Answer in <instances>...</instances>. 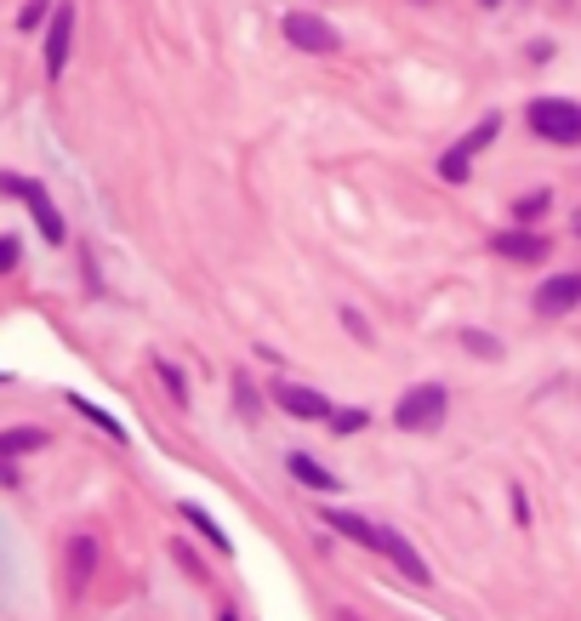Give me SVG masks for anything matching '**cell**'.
Segmentation results:
<instances>
[{"mask_svg":"<svg viewBox=\"0 0 581 621\" xmlns=\"http://www.w3.org/2000/svg\"><path fill=\"white\" fill-rule=\"evenodd\" d=\"M0 195H12V200H23V206H29V217H35V228H40V240H46V246H63V240H69V228H63V217H58L52 195H46V188H40L35 177L0 171Z\"/></svg>","mask_w":581,"mask_h":621,"instance_id":"1","label":"cell"},{"mask_svg":"<svg viewBox=\"0 0 581 621\" xmlns=\"http://www.w3.org/2000/svg\"><path fill=\"white\" fill-rule=\"evenodd\" d=\"M445 411H451V394L440 388V382H422V388L400 394V405H394V427H400V434H427V427H440V422H445Z\"/></svg>","mask_w":581,"mask_h":621,"instance_id":"2","label":"cell"},{"mask_svg":"<svg viewBox=\"0 0 581 621\" xmlns=\"http://www.w3.org/2000/svg\"><path fill=\"white\" fill-rule=\"evenodd\" d=\"M524 120H530V131H536V137L559 142V149L581 142V103H570V98H536V103L524 109Z\"/></svg>","mask_w":581,"mask_h":621,"instance_id":"3","label":"cell"},{"mask_svg":"<svg viewBox=\"0 0 581 621\" xmlns=\"http://www.w3.org/2000/svg\"><path fill=\"white\" fill-rule=\"evenodd\" d=\"M496 137H502V115H484V120H479L467 137H456L451 149L440 155V177H445V183H467V171H473V155H479V149H491Z\"/></svg>","mask_w":581,"mask_h":621,"instance_id":"4","label":"cell"},{"mask_svg":"<svg viewBox=\"0 0 581 621\" xmlns=\"http://www.w3.org/2000/svg\"><path fill=\"white\" fill-rule=\"evenodd\" d=\"M285 40L297 46V52H314V58L343 52V29L319 12H285Z\"/></svg>","mask_w":581,"mask_h":621,"instance_id":"5","label":"cell"},{"mask_svg":"<svg viewBox=\"0 0 581 621\" xmlns=\"http://www.w3.org/2000/svg\"><path fill=\"white\" fill-rule=\"evenodd\" d=\"M69 46H75V7L58 0L52 18H46V75H52V80L69 69Z\"/></svg>","mask_w":581,"mask_h":621,"instance_id":"6","label":"cell"},{"mask_svg":"<svg viewBox=\"0 0 581 621\" xmlns=\"http://www.w3.org/2000/svg\"><path fill=\"white\" fill-rule=\"evenodd\" d=\"M274 405L303 422H331V400L319 388H303V382H274Z\"/></svg>","mask_w":581,"mask_h":621,"instance_id":"7","label":"cell"},{"mask_svg":"<svg viewBox=\"0 0 581 621\" xmlns=\"http://www.w3.org/2000/svg\"><path fill=\"white\" fill-rule=\"evenodd\" d=\"M376 553H387V559H394L405 582H427V576H433V570H427V559H422V553H416V548H411L400 531H394V524H376Z\"/></svg>","mask_w":581,"mask_h":621,"instance_id":"8","label":"cell"},{"mask_svg":"<svg viewBox=\"0 0 581 621\" xmlns=\"http://www.w3.org/2000/svg\"><path fill=\"white\" fill-rule=\"evenodd\" d=\"M581 303V274H553V279H542L536 285V314H570Z\"/></svg>","mask_w":581,"mask_h":621,"instance_id":"9","label":"cell"},{"mask_svg":"<svg viewBox=\"0 0 581 621\" xmlns=\"http://www.w3.org/2000/svg\"><path fill=\"white\" fill-rule=\"evenodd\" d=\"M491 252H502V257H513V263H536V257H548V240L536 228H502V234H491Z\"/></svg>","mask_w":581,"mask_h":621,"instance_id":"10","label":"cell"},{"mask_svg":"<svg viewBox=\"0 0 581 621\" xmlns=\"http://www.w3.org/2000/svg\"><path fill=\"white\" fill-rule=\"evenodd\" d=\"M319 524H331L336 536H348V542H360V548H371V553H376V524H371V519L343 513V507H325V513H319Z\"/></svg>","mask_w":581,"mask_h":621,"instance_id":"11","label":"cell"},{"mask_svg":"<svg viewBox=\"0 0 581 621\" xmlns=\"http://www.w3.org/2000/svg\"><path fill=\"white\" fill-rule=\"evenodd\" d=\"M285 467H290V480L308 485V491H336V485H343L336 473H325V467H319L314 456H303V451H290V456H285Z\"/></svg>","mask_w":581,"mask_h":621,"instance_id":"12","label":"cell"},{"mask_svg":"<svg viewBox=\"0 0 581 621\" xmlns=\"http://www.w3.org/2000/svg\"><path fill=\"white\" fill-rule=\"evenodd\" d=\"M29 451H46V434L40 427H7V434H0V456H29Z\"/></svg>","mask_w":581,"mask_h":621,"instance_id":"13","label":"cell"},{"mask_svg":"<svg viewBox=\"0 0 581 621\" xmlns=\"http://www.w3.org/2000/svg\"><path fill=\"white\" fill-rule=\"evenodd\" d=\"M177 513H183V519H188V524H194V531H200V536H206V542H211L217 553H228V548H234V542H228V536L217 531V519H211V513H206L200 502H183Z\"/></svg>","mask_w":581,"mask_h":621,"instance_id":"14","label":"cell"},{"mask_svg":"<svg viewBox=\"0 0 581 621\" xmlns=\"http://www.w3.org/2000/svg\"><path fill=\"white\" fill-rule=\"evenodd\" d=\"M69 405H75V411H80V416H86V422H97V427H104V434H109V440H126V422H115V416H109V411H97V405H91V400H80V394H75V400H69Z\"/></svg>","mask_w":581,"mask_h":621,"instance_id":"15","label":"cell"},{"mask_svg":"<svg viewBox=\"0 0 581 621\" xmlns=\"http://www.w3.org/2000/svg\"><path fill=\"white\" fill-rule=\"evenodd\" d=\"M91 564H97V542H69V570H75V582H86L91 576Z\"/></svg>","mask_w":581,"mask_h":621,"instance_id":"16","label":"cell"},{"mask_svg":"<svg viewBox=\"0 0 581 621\" xmlns=\"http://www.w3.org/2000/svg\"><path fill=\"white\" fill-rule=\"evenodd\" d=\"M46 18H52V0H29V7L18 12V29H23V34H35Z\"/></svg>","mask_w":581,"mask_h":621,"instance_id":"17","label":"cell"},{"mask_svg":"<svg viewBox=\"0 0 581 621\" xmlns=\"http://www.w3.org/2000/svg\"><path fill=\"white\" fill-rule=\"evenodd\" d=\"M513 217H519V223H542V217H548V195H524V200H513Z\"/></svg>","mask_w":581,"mask_h":621,"instance_id":"18","label":"cell"},{"mask_svg":"<svg viewBox=\"0 0 581 621\" xmlns=\"http://www.w3.org/2000/svg\"><path fill=\"white\" fill-rule=\"evenodd\" d=\"M371 416L354 405V411H331V427H336V434H360V427H365Z\"/></svg>","mask_w":581,"mask_h":621,"instance_id":"19","label":"cell"},{"mask_svg":"<svg viewBox=\"0 0 581 621\" xmlns=\"http://www.w3.org/2000/svg\"><path fill=\"white\" fill-rule=\"evenodd\" d=\"M155 371H160V382L171 388V400H177V405H188V388H183V376H177V371H171L166 359H155Z\"/></svg>","mask_w":581,"mask_h":621,"instance_id":"20","label":"cell"},{"mask_svg":"<svg viewBox=\"0 0 581 621\" xmlns=\"http://www.w3.org/2000/svg\"><path fill=\"white\" fill-rule=\"evenodd\" d=\"M18 257H23L18 234H0V274H7V268H18Z\"/></svg>","mask_w":581,"mask_h":621,"instance_id":"21","label":"cell"},{"mask_svg":"<svg viewBox=\"0 0 581 621\" xmlns=\"http://www.w3.org/2000/svg\"><path fill=\"white\" fill-rule=\"evenodd\" d=\"M462 343H467L473 354H491V359L502 354V348H496V337H484V331H467V337H462Z\"/></svg>","mask_w":581,"mask_h":621,"instance_id":"22","label":"cell"},{"mask_svg":"<svg viewBox=\"0 0 581 621\" xmlns=\"http://www.w3.org/2000/svg\"><path fill=\"white\" fill-rule=\"evenodd\" d=\"M0 485H18V467H12L7 456H0Z\"/></svg>","mask_w":581,"mask_h":621,"instance_id":"23","label":"cell"},{"mask_svg":"<svg viewBox=\"0 0 581 621\" xmlns=\"http://www.w3.org/2000/svg\"><path fill=\"white\" fill-rule=\"evenodd\" d=\"M217 621H234V610H223V615H217Z\"/></svg>","mask_w":581,"mask_h":621,"instance_id":"24","label":"cell"},{"mask_svg":"<svg viewBox=\"0 0 581 621\" xmlns=\"http://www.w3.org/2000/svg\"><path fill=\"white\" fill-rule=\"evenodd\" d=\"M575 234H581V217H575Z\"/></svg>","mask_w":581,"mask_h":621,"instance_id":"25","label":"cell"},{"mask_svg":"<svg viewBox=\"0 0 581 621\" xmlns=\"http://www.w3.org/2000/svg\"><path fill=\"white\" fill-rule=\"evenodd\" d=\"M348 621H354V615H348Z\"/></svg>","mask_w":581,"mask_h":621,"instance_id":"26","label":"cell"}]
</instances>
